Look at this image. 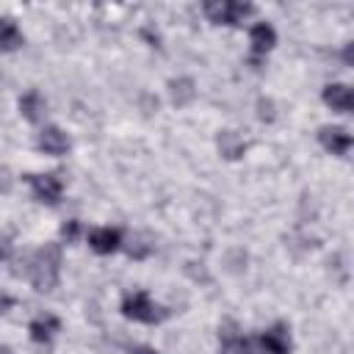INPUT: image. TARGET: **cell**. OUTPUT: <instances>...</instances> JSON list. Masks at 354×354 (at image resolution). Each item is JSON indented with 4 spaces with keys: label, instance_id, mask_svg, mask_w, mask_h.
Segmentation results:
<instances>
[{
    "label": "cell",
    "instance_id": "obj_1",
    "mask_svg": "<svg viewBox=\"0 0 354 354\" xmlns=\"http://www.w3.org/2000/svg\"><path fill=\"white\" fill-rule=\"evenodd\" d=\"M58 274H61V246L58 243H47L33 254L30 263V282L36 290L47 293L58 285Z\"/></svg>",
    "mask_w": 354,
    "mask_h": 354
},
{
    "label": "cell",
    "instance_id": "obj_2",
    "mask_svg": "<svg viewBox=\"0 0 354 354\" xmlns=\"http://www.w3.org/2000/svg\"><path fill=\"white\" fill-rule=\"evenodd\" d=\"M122 313L133 321H141V324H158L166 318V310L158 307L147 293H127L122 301Z\"/></svg>",
    "mask_w": 354,
    "mask_h": 354
},
{
    "label": "cell",
    "instance_id": "obj_3",
    "mask_svg": "<svg viewBox=\"0 0 354 354\" xmlns=\"http://www.w3.org/2000/svg\"><path fill=\"white\" fill-rule=\"evenodd\" d=\"M205 14L216 25H238L243 17L252 14L249 3H232V0H210L205 3Z\"/></svg>",
    "mask_w": 354,
    "mask_h": 354
},
{
    "label": "cell",
    "instance_id": "obj_4",
    "mask_svg": "<svg viewBox=\"0 0 354 354\" xmlns=\"http://www.w3.org/2000/svg\"><path fill=\"white\" fill-rule=\"evenodd\" d=\"M28 183H30L33 194H36L41 202L55 205V202L61 199L64 185H61V180H58L55 174H28Z\"/></svg>",
    "mask_w": 354,
    "mask_h": 354
},
{
    "label": "cell",
    "instance_id": "obj_5",
    "mask_svg": "<svg viewBox=\"0 0 354 354\" xmlns=\"http://www.w3.org/2000/svg\"><path fill=\"white\" fill-rule=\"evenodd\" d=\"M318 141H321L324 149H329L332 155H346V152L351 149V136H348L343 127H332V124L321 127V130H318Z\"/></svg>",
    "mask_w": 354,
    "mask_h": 354
},
{
    "label": "cell",
    "instance_id": "obj_6",
    "mask_svg": "<svg viewBox=\"0 0 354 354\" xmlns=\"http://www.w3.org/2000/svg\"><path fill=\"white\" fill-rule=\"evenodd\" d=\"M39 149L47 155H64L69 149V138L61 127H41L39 133Z\"/></svg>",
    "mask_w": 354,
    "mask_h": 354
},
{
    "label": "cell",
    "instance_id": "obj_7",
    "mask_svg": "<svg viewBox=\"0 0 354 354\" xmlns=\"http://www.w3.org/2000/svg\"><path fill=\"white\" fill-rule=\"evenodd\" d=\"M119 243H122L119 230L102 227V230H91V232H88V246H91L97 254H111V252L119 249Z\"/></svg>",
    "mask_w": 354,
    "mask_h": 354
},
{
    "label": "cell",
    "instance_id": "obj_8",
    "mask_svg": "<svg viewBox=\"0 0 354 354\" xmlns=\"http://www.w3.org/2000/svg\"><path fill=\"white\" fill-rule=\"evenodd\" d=\"M324 102L332 105L340 113H348L354 108V91L348 86H343V83H332V86L324 88Z\"/></svg>",
    "mask_w": 354,
    "mask_h": 354
},
{
    "label": "cell",
    "instance_id": "obj_9",
    "mask_svg": "<svg viewBox=\"0 0 354 354\" xmlns=\"http://www.w3.org/2000/svg\"><path fill=\"white\" fill-rule=\"evenodd\" d=\"M260 346H263V351H268V354H290V335H288V326L277 324L274 329H268V332L260 337Z\"/></svg>",
    "mask_w": 354,
    "mask_h": 354
},
{
    "label": "cell",
    "instance_id": "obj_10",
    "mask_svg": "<svg viewBox=\"0 0 354 354\" xmlns=\"http://www.w3.org/2000/svg\"><path fill=\"white\" fill-rule=\"evenodd\" d=\"M19 111H22V116L28 122H41L44 113H47V102H44V97L39 91H28V94L19 97Z\"/></svg>",
    "mask_w": 354,
    "mask_h": 354
},
{
    "label": "cell",
    "instance_id": "obj_11",
    "mask_svg": "<svg viewBox=\"0 0 354 354\" xmlns=\"http://www.w3.org/2000/svg\"><path fill=\"white\" fill-rule=\"evenodd\" d=\"M274 44H277V33H274V28L266 25V22H257V25L252 28V50H254V55L268 53Z\"/></svg>",
    "mask_w": 354,
    "mask_h": 354
},
{
    "label": "cell",
    "instance_id": "obj_12",
    "mask_svg": "<svg viewBox=\"0 0 354 354\" xmlns=\"http://www.w3.org/2000/svg\"><path fill=\"white\" fill-rule=\"evenodd\" d=\"M169 97L174 105H188L194 97H196V88H194V80L191 77H174L169 80Z\"/></svg>",
    "mask_w": 354,
    "mask_h": 354
},
{
    "label": "cell",
    "instance_id": "obj_13",
    "mask_svg": "<svg viewBox=\"0 0 354 354\" xmlns=\"http://www.w3.org/2000/svg\"><path fill=\"white\" fill-rule=\"evenodd\" d=\"M218 152H221L227 160H235V158H241V155L246 152V144H243V138H241L238 133L221 130V133H218Z\"/></svg>",
    "mask_w": 354,
    "mask_h": 354
},
{
    "label": "cell",
    "instance_id": "obj_14",
    "mask_svg": "<svg viewBox=\"0 0 354 354\" xmlns=\"http://www.w3.org/2000/svg\"><path fill=\"white\" fill-rule=\"evenodd\" d=\"M55 329H58V321H55L53 315H44V318H36V321L30 324V337H33L36 343H47Z\"/></svg>",
    "mask_w": 354,
    "mask_h": 354
},
{
    "label": "cell",
    "instance_id": "obj_15",
    "mask_svg": "<svg viewBox=\"0 0 354 354\" xmlns=\"http://www.w3.org/2000/svg\"><path fill=\"white\" fill-rule=\"evenodd\" d=\"M22 44V33L11 19H0V50H17Z\"/></svg>",
    "mask_w": 354,
    "mask_h": 354
},
{
    "label": "cell",
    "instance_id": "obj_16",
    "mask_svg": "<svg viewBox=\"0 0 354 354\" xmlns=\"http://www.w3.org/2000/svg\"><path fill=\"white\" fill-rule=\"evenodd\" d=\"M238 326L232 324V321H224L221 326H218V340H221V348L224 351H232L235 348V343H238Z\"/></svg>",
    "mask_w": 354,
    "mask_h": 354
},
{
    "label": "cell",
    "instance_id": "obj_17",
    "mask_svg": "<svg viewBox=\"0 0 354 354\" xmlns=\"http://www.w3.org/2000/svg\"><path fill=\"white\" fill-rule=\"evenodd\" d=\"M232 351H238V354H266L263 346H260V340H252V337H238V343H235Z\"/></svg>",
    "mask_w": 354,
    "mask_h": 354
},
{
    "label": "cell",
    "instance_id": "obj_18",
    "mask_svg": "<svg viewBox=\"0 0 354 354\" xmlns=\"http://www.w3.org/2000/svg\"><path fill=\"white\" fill-rule=\"evenodd\" d=\"M257 116L263 122H271L274 119V102L271 100H257Z\"/></svg>",
    "mask_w": 354,
    "mask_h": 354
},
{
    "label": "cell",
    "instance_id": "obj_19",
    "mask_svg": "<svg viewBox=\"0 0 354 354\" xmlns=\"http://www.w3.org/2000/svg\"><path fill=\"white\" fill-rule=\"evenodd\" d=\"M11 304H14V299H11V296H6V293H0V315H3Z\"/></svg>",
    "mask_w": 354,
    "mask_h": 354
},
{
    "label": "cell",
    "instance_id": "obj_20",
    "mask_svg": "<svg viewBox=\"0 0 354 354\" xmlns=\"http://www.w3.org/2000/svg\"><path fill=\"white\" fill-rule=\"evenodd\" d=\"M130 354H158L155 348H147V346H138V348H133Z\"/></svg>",
    "mask_w": 354,
    "mask_h": 354
},
{
    "label": "cell",
    "instance_id": "obj_21",
    "mask_svg": "<svg viewBox=\"0 0 354 354\" xmlns=\"http://www.w3.org/2000/svg\"><path fill=\"white\" fill-rule=\"evenodd\" d=\"M75 232H77V224H75V221H72L69 227H64V235H66V238H72Z\"/></svg>",
    "mask_w": 354,
    "mask_h": 354
},
{
    "label": "cell",
    "instance_id": "obj_22",
    "mask_svg": "<svg viewBox=\"0 0 354 354\" xmlns=\"http://www.w3.org/2000/svg\"><path fill=\"white\" fill-rule=\"evenodd\" d=\"M343 58H346V64H351V44L343 50Z\"/></svg>",
    "mask_w": 354,
    "mask_h": 354
},
{
    "label": "cell",
    "instance_id": "obj_23",
    "mask_svg": "<svg viewBox=\"0 0 354 354\" xmlns=\"http://www.w3.org/2000/svg\"><path fill=\"white\" fill-rule=\"evenodd\" d=\"M0 354H14V351H11L8 346H0Z\"/></svg>",
    "mask_w": 354,
    "mask_h": 354
},
{
    "label": "cell",
    "instance_id": "obj_24",
    "mask_svg": "<svg viewBox=\"0 0 354 354\" xmlns=\"http://www.w3.org/2000/svg\"><path fill=\"white\" fill-rule=\"evenodd\" d=\"M0 254H3V252H0Z\"/></svg>",
    "mask_w": 354,
    "mask_h": 354
}]
</instances>
